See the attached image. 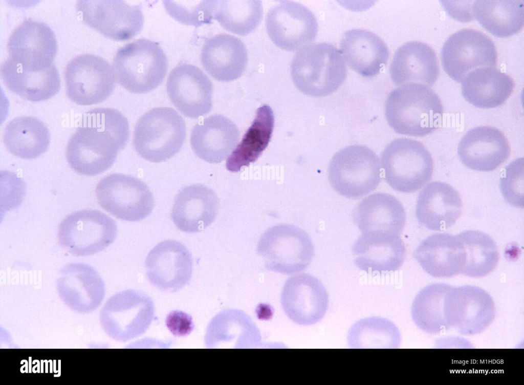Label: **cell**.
I'll return each mask as SVG.
<instances>
[{
	"label": "cell",
	"mask_w": 524,
	"mask_h": 385,
	"mask_svg": "<svg viewBox=\"0 0 524 385\" xmlns=\"http://www.w3.org/2000/svg\"><path fill=\"white\" fill-rule=\"evenodd\" d=\"M130 135L127 119L119 111L96 108L84 113L68 143L66 157L78 174L97 175L111 167Z\"/></svg>",
	"instance_id": "1"
},
{
	"label": "cell",
	"mask_w": 524,
	"mask_h": 385,
	"mask_svg": "<svg viewBox=\"0 0 524 385\" xmlns=\"http://www.w3.org/2000/svg\"><path fill=\"white\" fill-rule=\"evenodd\" d=\"M443 106L430 87L410 83L392 91L385 103V115L395 132L414 137L427 136L441 124Z\"/></svg>",
	"instance_id": "2"
},
{
	"label": "cell",
	"mask_w": 524,
	"mask_h": 385,
	"mask_svg": "<svg viewBox=\"0 0 524 385\" xmlns=\"http://www.w3.org/2000/svg\"><path fill=\"white\" fill-rule=\"evenodd\" d=\"M290 69L296 88L313 97L331 95L343 84L347 75L340 51L326 42L309 44L298 50Z\"/></svg>",
	"instance_id": "3"
},
{
	"label": "cell",
	"mask_w": 524,
	"mask_h": 385,
	"mask_svg": "<svg viewBox=\"0 0 524 385\" xmlns=\"http://www.w3.org/2000/svg\"><path fill=\"white\" fill-rule=\"evenodd\" d=\"M168 60L161 46L145 38L135 40L119 48L113 59L117 82L135 94H145L163 81Z\"/></svg>",
	"instance_id": "4"
},
{
	"label": "cell",
	"mask_w": 524,
	"mask_h": 385,
	"mask_svg": "<svg viewBox=\"0 0 524 385\" xmlns=\"http://www.w3.org/2000/svg\"><path fill=\"white\" fill-rule=\"evenodd\" d=\"M186 135L182 117L170 107H157L144 113L136 124L133 145L143 159L154 163L169 159L181 149Z\"/></svg>",
	"instance_id": "5"
},
{
	"label": "cell",
	"mask_w": 524,
	"mask_h": 385,
	"mask_svg": "<svg viewBox=\"0 0 524 385\" xmlns=\"http://www.w3.org/2000/svg\"><path fill=\"white\" fill-rule=\"evenodd\" d=\"M328 177L331 186L339 195L348 199L360 198L374 191L380 183L379 159L365 145L346 146L332 157Z\"/></svg>",
	"instance_id": "6"
},
{
	"label": "cell",
	"mask_w": 524,
	"mask_h": 385,
	"mask_svg": "<svg viewBox=\"0 0 524 385\" xmlns=\"http://www.w3.org/2000/svg\"><path fill=\"white\" fill-rule=\"evenodd\" d=\"M381 162L386 183L403 193L415 192L430 180L433 172L432 156L416 140L397 138L381 154Z\"/></svg>",
	"instance_id": "7"
},
{
	"label": "cell",
	"mask_w": 524,
	"mask_h": 385,
	"mask_svg": "<svg viewBox=\"0 0 524 385\" xmlns=\"http://www.w3.org/2000/svg\"><path fill=\"white\" fill-rule=\"evenodd\" d=\"M256 251L268 270L285 274L305 270L314 255V245L308 233L288 224L267 229L258 240Z\"/></svg>",
	"instance_id": "8"
},
{
	"label": "cell",
	"mask_w": 524,
	"mask_h": 385,
	"mask_svg": "<svg viewBox=\"0 0 524 385\" xmlns=\"http://www.w3.org/2000/svg\"><path fill=\"white\" fill-rule=\"evenodd\" d=\"M116 222L99 210L84 209L71 213L58 227L60 246L74 256L94 254L114 242Z\"/></svg>",
	"instance_id": "9"
},
{
	"label": "cell",
	"mask_w": 524,
	"mask_h": 385,
	"mask_svg": "<svg viewBox=\"0 0 524 385\" xmlns=\"http://www.w3.org/2000/svg\"><path fill=\"white\" fill-rule=\"evenodd\" d=\"M96 195L103 209L124 221L142 220L155 206L154 195L147 185L130 175L113 173L104 177L97 185Z\"/></svg>",
	"instance_id": "10"
},
{
	"label": "cell",
	"mask_w": 524,
	"mask_h": 385,
	"mask_svg": "<svg viewBox=\"0 0 524 385\" xmlns=\"http://www.w3.org/2000/svg\"><path fill=\"white\" fill-rule=\"evenodd\" d=\"M154 302L145 293L127 289L112 296L102 312V323L114 339L126 342L143 334L152 323Z\"/></svg>",
	"instance_id": "11"
},
{
	"label": "cell",
	"mask_w": 524,
	"mask_h": 385,
	"mask_svg": "<svg viewBox=\"0 0 524 385\" xmlns=\"http://www.w3.org/2000/svg\"><path fill=\"white\" fill-rule=\"evenodd\" d=\"M64 78L66 93L74 102L83 105L101 103L113 92L116 77L113 68L103 58L84 54L67 65Z\"/></svg>",
	"instance_id": "12"
},
{
	"label": "cell",
	"mask_w": 524,
	"mask_h": 385,
	"mask_svg": "<svg viewBox=\"0 0 524 385\" xmlns=\"http://www.w3.org/2000/svg\"><path fill=\"white\" fill-rule=\"evenodd\" d=\"M445 72L453 80L461 82L477 68L495 67L497 54L492 40L482 32L461 30L445 42L441 53Z\"/></svg>",
	"instance_id": "13"
},
{
	"label": "cell",
	"mask_w": 524,
	"mask_h": 385,
	"mask_svg": "<svg viewBox=\"0 0 524 385\" xmlns=\"http://www.w3.org/2000/svg\"><path fill=\"white\" fill-rule=\"evenodd\" d=\"M444 313L447 330L473 335L491 325L495 308L492 297L484 289L472 285L451 286L445 297Z\"/></svg>",
	"instance_id": "14"
},
{
	"label": "cell",
	"mask_w": 524,
	"mask_h": 385,
	"mask_svg": "<svg viewBox=\"0 0 524 385\" xmlns=\"http://www.w3.org/2000/svg\"><path fill=\"white\" fill-rule=\"evenodd\" d=\"M76 9L86 24L116 41L133 38L144 25L141 6L122 0H79Z\"/></svg>",
	"instance_id": "15"
},
{
	"label": "cell",
	"mask_w": 524,
	"mask_h": 385,
	"mask_svg": "<svg viewBox=\"0 0 524 385\" xmlns=\"http://www.w3.org/2000/svg\"><path fill=\"white\" fill-rule=\"evenodd\" d=\"M266 28L272 41L279 48L297 51L315 40L318 23L312 11L301 3L281 1L266 17Z\"/></svg>",
	"instance_id": "16"
},
{
	"label": "cell",
	"mask_w": 524,
	"mask_h": 385,
	"mask_svg": "<svg viewBox=\"0 0 524 385\" xmlns=\"http://www.w3.org/2000/svg\"><path fill=\"white\" fill-rule=\"evenodd\" d=\"M9 58L29 72H39L52 65L57 45L55 34L46 24L30 19L12 31L8 43Z\"/></svg>",
	"instance_id": "17"
},
{
	"label": "cell",
	"mask_w": 524,
	"mask_h": 385,
	"mask_svg": "<svg viewBox=\"0 0 524 385\" xmlns=\"http://www.w3.org/2000/svg\"><path fill=\"white\" fill-rule=\"evenodd\" d=\"M213 84L200 68L181 62L169 73L166 90L173 105L185 116L198 118L212 107Z\"/></svg>",
	"instance_id": "18"
},
{
	"label": "cell",
	"mask_w": 524,
	"mask_h": 385,
	"mask_svg": "<svg viewBox=\"0 0 524 385\" xmlns=\"http://www.w3.org/2000/svg\"><path fill=\"white\" fill-rule=\"evenodd\" d=\"M192 261L190 252L180 242H161L150 250L146 258L147 279L160 290L176 292L190 280Z\"/></svg>",
	"instance_id": "19"
},
{
	"label": "cell",
	"mask_w": 524,
	"mask_h": 385,
	"mask_svg": "<svg viewBox=\"0 0 524 385\" xmlns=\"http://www.w3.org/2000/svg\"><path fill=\"white\" fill-rule=\"evenodd\" d=\"M281 304L292 321L300 325H312L324 316L328 309L329 295L317 277L299 273L290 277L285 282Z\"/></svg>",
	"instance_id": "20"
},
{
	"label": "cell",
	"mask_w": 524,
	"mask_h": 385,
	"mask_svg": "<svg viewBox=\"0 0 524 385\" xmlns=\"http://www.w3.org/2000/svg\"><path fill=\"white\" fill-rule=\"evenodd\" d=\"M458 157L468 168L492 171L508 158L510 147L505 135L496 128L479 126L468 131L460 140Z\"/></svg>",
	"instance_id": "21"
},
{
	"label": "cell",
	"mask_w": 524,
	"mask_h": 385,
	"mask_svg": "<svg viewBox=\"0 0 524 385\" xmlns=\"http://www.w3.org/2000/svg\"><path fill=\"white\" fill-rule=\"evenodd\" d=\"M219 201L215 193L201 184L182 188L177 194L171 218L180 230L200 232L210 226L218 212Z\"/></svg>",
	"instance_id": "22"
},
{
	"label": "cell",
	"mask_w": 524,
	"mask_h": 385,
	"mask_svg": "<svg viewBox=\"0 0 524 385\" xmlns=\"http://www.w3.org/2000/svg\"><path fill=\"white\" fill-rule=\"evenodd\" d=\"M462 201L450 185L432 182L419 193L416 215L420 224L429 230L443 231L451 227L462 213Z\"/></svg>",
	"instance_id": "23"
},
{
	"label": "cell",
	"mask_w": 524,
	"mask_h": 385,
	"mask_svg": "<svg viewBox=\"0 0 524 385\" xmlns=\"http://www.w3.org/2000/svg\"><path fill=\"white\" fill-rule=\"evenodd\" d=\"M413 256L423 270L440 278L462 273L466 261L464 245L457 235L433 234L421 242Z\"/></svg>",
	"instance_id": "24"
},
{
	"label": "cell",
	"mask_w": 524,
	"mask_h": 385,
	"mask_svg": "<svg viewBox=\"0 0 524 385\" xmlns=\"http://www.w3.org/2000/svg\"><path fill=\"white\" fill-rule=\"evenodd\" d=\"M239 136L238 129L232 120L215 114L194 126L190 143L198 157L209 163H219L233 151Z\"/></svg>",
	"instance_id": "25"
},
{
	"label": "cell",
	"mask_w": 524,
	"mask_h": 385,
	"mask_svg": "<svg viewBox=\"0 0 524 385\" xmlns=\"http://www.w3.org/2000/svg\"><path fill=\"white\" fill-rule=\"evenodd\" d=\"M355 265L367 273L399 270L406 256L404 243L399 236L382 233L362 234L354 244Z\"/></svg>",
	"instance_id": "26"
},
{
	"label": "cell",
	"mask_w": 524,
	"mask_h": 385,
	"mask_svg": "<svg viewBox=\"0 0 524 385\" xmlns=\"http://www.w3.org/2000/svg\"><path fill=\"white\" fill-rule=\"evenodd\" d=\"M436 53L427 44L418 41L405 43L396 51L389 67V75L396 85L417 83L432 86L439 77Z\"/></svg>",
	"instance_id": "27"
},
{
	"label": "cell",
	"mask_w": 524,
	"mask_h": 385,
	"mask_svg": "<svg viewBox=\"0 0 524 385\" xmlns=\"http://www.w3.org/2000/svg\"><path fill=\"white\" fill-rule=\"evenodd\" d=\"M354 223L364 233L399 236L406 223L402 203L394 196L375 193L363 199L352 211Z\"/></svg>",
	"instance_id": "28"
},
{
	"label": "cell",
	"mask_w": 524,
	"mask_h": 385,
	"mask_svg": "<svg viewBox=\"0 0 524 385\" xmlns=\"http://www.w3.org/2000/svg\"><path fill=\"white\" fill-rule=\"evenodd\" d=\"M248 60L244 43L239 38L226 33L216 34L206 40L201 52L204 69L220 81L239 78Z\"/></svg>",
	"instance_id": "29"
},
{
	"label": "cell",
	"mask_w": 524,
	"mask_h": 385,
	"mask_svg": "<svg viewBox=\"0 0 524 385\" xmlns=\"http://www.w3.org/2000/svg\"><path fill=\"white\" fill-rule=\"evenodd\" d=\"M261 340L259 329L246 313L227 309L210 321L204 340L208 348H256L260 345Z\"/></svg>",
	"instance_id": "30"
},
{
	"label": "cell",
	"mask_w": 524,
	"mask_h": 385,
	"mask_svg": "<svg viewBox=\"0 0 524 385\" xmlns=\"http://www.w3.org/2000/svg\"><path fill=\"white\" fill-rule=\"evenodd\" d=\"M340 49L349 67L364 77L378 74L389 58L388 49L384 41L365 29L346 31L340 41Z\"/></svg>",
	"instance_id": "31"
},
{
	"label": "cell",
	"mask_w": 524,
	"mask_h": 385,
	"mask_svg": "<svg viewBox=\"0 0 524 385\" xmlns=\"http://www.w3.org/2000/svg\"><path fill=\"white\" fill-rule=\"evenodd\" d=\"M0 72L10 91L32 102L49 99L60 88L59 73L54 65L43 71L29 72L8 58L1 65Z\"/></svg>",
	"instance_id": "32"
},
{
	"label": "cell",
	"mask_w": 524,
	"mask_h": 385,
	"mask_svg": "<svg viewBox=\"0 0 524 385\" xmlns=\"http://www.w3.org/2000/svg\"><path fill=\"white\" fill-rule=\"evenodd\" d=\"M462 93L473 106L491 109L503 104L514 88L512 78L494 67H483L470 72L463 79Z\"/></svg>",
	"instance_id": "33"
},
{
	"label": "cell",
	"mask_w": 524,
	"mask_h": 385,
	"mask_svg": "<svg viewBox=\"0 0 524 385\" xmlns=\"http://www.w3.org/2000/svg\"><path fill=\"white\" fill-rule=\"evenodd\" d=\"M472 13L480 25L493 35L504 38L519 32L524 23L522 0H478Z\"/></svg>",
	"instance_id": "34"
},
{
	"label": "cell",
	"mask_w": 524,
	"mask_h": 385,
	"mask_svg": "<svg viewBox=\"0 0 524 385\" xmlns=\"http://www.w3.org/2000/svg\"><path fill=\"white\" fill-rule=\"evenodd\" d=\"M3 140L12 154L30 159L45 153L49 146L50 136L48 129L41 121L31 116H21L7 125Z\"/></svg>",
	"instance_id": "35"
},
{
	"label": "cell",
	"mask_w": 524,
	"mask_h": 385,
	"mask_svg": "<svg viewBox=\"0 0 524 385\" xmlns=\"http://www.w3.org/2000/svg\"><path fill=\"white\" fill-rule=\"evenodd\" d=\"M274 126V116L271 108L268 105L259 108L251 126L227 160V170L238 172L256 161L268 146Z\"/></svg>",
	"instance_id": "36"
},
{
	"label": "cell",
	"mask_w": 524,
	"mask_h": 385,
	"mask_svg": "<svg viewBox=\"0 0 524 385\" xmlns=\"http://www.w3.org/2000/svg\"><path fill=\"white\" fill-rule=\"evenodd\" d=\"M259 0H212V19L226 31L245 36L253 32L263 17Z\"/></svg>",
	"instance_id": "37"
},
{
	"label": "cell",
	"mask_w": 524,
	"mask_h": 385,
	"mask_svg": "<svg viewBox=\"0 0 524 385\" xmlns=\"http://www.w3.org/2000/svg\"><path fill=\"white\" fill-rule=\"evenodd\" d=\"M451 287L445 283L430 284L415 297L411 306V316L415 324L424 332L438 334L447 330L444 303Z\"/></svg>",
	"instance_id": "38"
},
{
	"label": "cell",
	"mask_w": 524,
	"mask_h": 385,
	"mask_svg": "<svg viewBox=\"0 0 524 385\" xmlns=\"http://www.w3.org/2000/svg\"><path fill=\"white\" fill-rule=\"evenodd\" d=\"M59 292L67 299L100 302L105 293L104 284L91 266L81 263L66 266L57 283Z\"/></svg>",
	"instance_id": "39"
},
{
	"label": "cell",
	"mask_w": 524,
	"mask_h": 385,
	"mask_svg": "<svg viewBox=\"0 0 524 385\" xmlns=\"http://www.w3.org/2000/svg\"><path fill=\"white\" fill-rule=\"evenodd\" d=\"M351 348H398L401 336L395 324L386 318L372 316L356 322L347 337Z\"/></svg>",
	"instance_id": "40"
},
{
	"label": "cell",
	"mask_w": 524,
	"mask_h": 385,
	"mask_svg": "<svg viewBox=\"0 0 524 385\" xmlns=\"http://www.w3.org/2000/svg\"><path fill=\"white\" fill-rule=\"evenodd\" d=\"M457 235L464 245L466 254L462 274L472 277H482L495 269L499 255L497 246L490 236L473 230Z\"/></svg>",
	"instance_id": "41"
},
{
	"label": "cell",
	"mask_w": 524,
	"mask_h": 385,
	"mask_svg": "<svg viewBox=\"0 0 524 385\" xmlns=\"http://www.w3.org/2000/svg\"><path fill=\"white\" fill-rule=\"evenodd\" d=\"M164 5L168 13L181 23L199 26L212 20L211 0L184 1L165 0Z\"/></svg>",
	"instance_id": "42"
},
{
	"label": "cell",
	"mask_w": 524,
	"mask_h": 385,
	"mask_svg": "<svg viewBox=\"0 0 524 385\" xmlns=\"http://www.w3.org/2000/svg\"><path fill=\"white\" fill-rule=\"evenodd\" d=\"M524 159L518 158L508 165L500 178V188L506 201L511 206L523 207Z\"/></svg>",
	"instance_id": "43"
}]
</instances>
